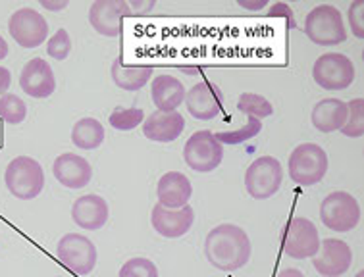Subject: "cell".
Segmentation results:
<instances>
[{
  "mask_svg": "<svg viewBox=\"0 0 364 277\" xmlns=\"http://www.w3.org/2000/svg\"><path fill=\"white\" fill-rule=\"evenodd\" d=\"M252 244L243 227L220 224L208 231L205 239V256L212 268L220 271H237L251 260Z\"/></svg>",
  "mask_w": 364,
  "mask_h": 277,
  "instance_id": "1",
  "label": "cell"
},
{
  "mask_svg": "<svg viewBox=\"0 0 364 277\" xmlns=\"http://www.w3.org/2000/svg\"><path fill=\"white\" fill-rule=\"evenodd\" d=\"M330 168V158L316 143H303L293 148L287 160V172L293 183L301 187H312L326 178Z\"/></svg>",
  "mask_w": 364,
  "mask_h": 277,
  "instance_id": "2",
  "label": "cell"
},
{
  "mask_svg": "<svg viewBox=\"0 0 364 277\" xmlns=\"http://www.w3.org/2000/svg\"><path fill=\"white\" fill-rule=\"evenodd\" d=\"M305 35L318 46H336L347 40L343 13L331 4H318L306 13Z\"/></svg>",
  "mask_w": 364,
  "mask_h": 277,
  "instance_id": "3",
  "label": "cell"
},
{
  "mask_svg": "<svg viewBox=\"0 0 364 277\" xmlns=\"http://www.w3.org/2000/svg\"><path fill=\"white\" fill-rule=\"evenodd\" d=\"M4 183L20 200H33L45 189V170L31 156H18L6 165Z\"/></svg>",
  "mask_w": 364,
  "mask_h": 277,
  "instance_id": "4",
  "label": "cell"
},
{
  "mask_svg": "<svg viewBox=\"0 0 364 277\" xmlns=\"http://www.w3.org/2000/svg\"><path fill=\"white\" fill-rule=\"evenodd\" d=\"M320 219L330 231L349 233L360 224L363 210L351 192L333 191L320 205Z\"/></svg>",
  "mask_w": 364,
  "mask_h": 277,
  "instance_id": "5",
  "label": "cell"
},
{
  "mask_svg": "<svg viewBox=\"0 0 364 277\" xmlns=\"http://www.w3.org/2000/svg\"><path fill=\"white\" fill-rule=\"evenodd\" d=\"M357 77V70L349 56L341 53H326L318 56L312 66V80L324 91H345L353 85Z\"/></svg>",
  "mask_w": 364,
  "mask_h": 277,
  "instance_id": "6",
  "label": "cell"
},
{
  "mask_svg": "<svg viewBox=\"0 0 364 277\" xmlns=\"http://www.w3.org/2000/svg\"><path fill=\"white\" fill-rule=\"evenodd\" d=\"M56 258L75 276H89L97 266L99 252L93 241L85 235L66 233L56 244Z\"/></svg>",
  "mask_w": 364,
  "mask_h": 277,
  "instance_id": "7",
  "label": "cell"
},
{
  "mask_svg": "<svg viewBox=\"0 0 364 277\" xmlns=\"http://www.w3.org/2000/svg\"><path fill=\"white\" fill-rule=\"evenodd\" d=\"M183 160L193 172L210 173L224 160V145L208 129L195 131L183 146Z\"/></svg>",
  "mask_w": 364,
  "mask_h": 277,
  "instance_id": "8",
  "label": "cell"
},
{
  "mask_svg": "<svg viewBox=\"0 0 364 277\" xmlns=\"http://www.w3.org/2000/svg\"><path fill=\"white\" fill-rule=\"evenodd\" d=\"M284 183V168L274 156H259L245 172V189L255 200L274 197Z\"/></svg>",
  "mask_w": 364,
  "mask_h": 277,
  "instance_id": "9",
  "label": "cell"
},
{
  "mask_svg": "<svg viewBox=\"0 0 364 277\" xmlns=\"http://www.w3.org/2000/svg\"><path fill=\"white\" fill-rule=\"evenodd\" d=\"M282 249L293 260H306L312 258L320 249V235L316 225L309 218L293 216L284 229Z\"/></svg>",
  "mask_w": 364,
  "mask_h": 277,
  "instance_id": "10",
  "label": "cell"
},
{
  "mask_svg": "<svg viewBox=\"0 0 364 277\" xmlns=\"http://www.w3.org/2000/svg\"><path fill=\"white\" fill-rule=\"evenodd\" d=\"M8 31L21 48H37L48 37V21L33 8H20L10 16Z\"/></svg>",
  "mask_w": 364,
  "mask_h": 277,
  "instance_id": "11",
  "label": "cell"
},
{
  "mask_svg": "<svg viewBox=\"0 0 364 277\" xmlns=\"http://www.w3.org/2000/svg\"><path fill=\"white\" fill-rule=\"evenodd\" d=\"M353 264V251L341 239H324L320 249L312 256L314 270L324 277H341L349 271Z\"/></svg>",
  "mask_w": 364,
  "mask_h": 277,
  "instance_id": "12",
  "label": "cell"
},
{
  "mask_svg": "<svg viewBox=\"0 0 364 277\" xmlns=\"http://www.w3.org/2000/svg\"><path fill=\"white\" fill-rule=\"evenodd\" d=\"M187 112L195 119L208 121V119L218 118L220 112L224 110V92L216 83L203 80L187 91L186 94Z\"/></svg>",
  "mask_w": 364,
  "mask_h": 277,
  "instance_id": "13",
  "label": "cell"
},
{
  "mask_svg": "<svg viewBox=\"0 0 364 277\" xmlns=\"http://www.w3.org/2000/svg\"><path fill=\"white\" fill-rule=\"evenodd\" d=\"M124 18H133L126 0H97L89 8V23L102 37H119Z\"/></svg>",
  "mask_w": 364,
  "mask_h": 277,
  "instance_id": "14",
  "label": "cell"
},
{
  "mask_svg": "<svg viewBox=\"0 0 364 277\" xmlns=\"http://www.w3.org/2000/svg\"><path fill=\"white\" fill-rule=\"evenodd\" d=\"M193 222H195V210L189 205L172 210V208H164L156 202L151 212V224H153L154 231L166 239L183 237L193 227Z\"/></svg>",
  "mask_w": 364,
  "mask_h": 277,
  "instance_id": "15",
  "label": "cell"
},
{
  "mask_svg": "<svg viewBox=\"0 0 364 277\" xmlns=\"http://www.w3.org/2000/svg\"><path fill=\"white\" fill-rule=\"evenodd\" d=\"M20 87L33 99H48L56 91V77L47 60H29L20 73Z\"/></svg>",
  "mask_w": 364,
  "mask_h": 277,
  "instance_id": "16",
  "label": "cell"
},
{
  "mask_svg": "<svg viewBox=\"0 0 364 277\" xmlns=\"http://www.w3.org/2000/svg\"><path fill=\"white\" fill-rule=\"evenodd\" d=\"M53 173L60 185L66 189H83L93 179V168L80 154L64 152L54 160Z\"/></svg>",
  "mask_w": 364,
  "mask_h": 277,
  "instance_id": "17",
  "label": "cell"
},
{
  "mask_svg": "<svg viewBox=\"0 0 364 277\" xmlns=\"http://www.w3.org/2000/svg\"><path fill=\"white\" fill-rule=\"evenodd\" d=\"M110 218V206L100 195H83L72 206L73 224L85 231L102 229Z\"/></svg>",
  "mask_w": 364,
  "mask_h": 277,
  "instance_id": "18",
  "label": "cell"
},
{
  "mask_svg": "<svg viewBox=\"0 0 364 277\" xmlns=\"http://www.w3.org/2000/svg\"><path fill=\"white\" fill-rule=\"evenodd\" d=\"M191 197L193 185L186 173L168 172L159 179L156 198H159V205H162L164 208H172V210L183 208L189 205Z\"/></svg>",
  "mask_w": 364,
  "mask_h": 277,
  "instance_id": "19",
  "label": "cell"
},
{
  "mask_svg": "<svg viewBox=\"0 0 364 277\" xmlns=\"http://www.w3.org/2000/svg\"><path fill=\"white\" fill-rule=\"evenodd\" d=\"M186 129V118L176 112H160L154 110L143 121V133L153 143H172Z\"/></svg>",
  "mask_w": 364,
  "mask_h": 277,
  "instance_id": "20",
  "label": "cell"
},
{
  "mask_svg": "<svg viewBox=\"0 0 364 277\" xmlns=\"http://www.w3.org/2000/svg\"><path fill=\"white\" fill-rule=\"evenodd\" d=\"M186 85L172 75H159L151 81V99L160 112H176L186 102Z\"/></svg>",
  "mask_w": 364,
  "mask_h": 277,
  "instance_id": "21",
  "label": "cell"
},
{
  "mask_svg": "<svg viewBox=\"0 0 364 277\" xmlns=\"http://www.w3.org/2000/svg\"><path fill=\"white\" fill-rule=\"evenodd\" d=\"M347 119V102L341 99H324L312 108L311 121L318 131L333 133L343 127Z\"/></svg>",
  "mask_w": 364,
  "mask_h": 277,
  "instance_id": "22",
  "label": "cell"
},
{
  "mask_svg": "<svg viewBox=\"0 0 364 277\" xmlns=\"http://www.w3.org/2000/svg\"><path fill=\"white\" fill-rule=\"evenodd\" d=\"M110 75L114 85L119 87L122 91L135 92L141 91L149 81H153L154 70L151 66H127L124 60L118 58L112 62Z\"/></svg>",
  "mask_w": 364,
  "mask_h": 277,
  "instance_id": "23",
  "label": "cell"
},
{
  "mask_svg": "<svg viewBox=\"0 0 364 277\" xmlns=\"http://www.w3.org/2000/svg\"><path fill=\"white\" fill-rule=\"evenodd\" d=\"M106 137L105 126L95 118H81L72 129V143L81 151H95Z\"/></svg>",
  "mask_w": 364,
  "mask_h": 277,
  "instance_id": "24",
  "label": "cell"
},
{
  "mask_svg": "<svg viewBox=\"0 0 364 277\" xmlns=\"http://www.w3.org/2000/svg\"><path fill=\"white\" fill-rule=\"evenodd\" d=\"M239 112H243L247 118H257L262 119L270 118L274 114V106L268 99H264L262 94H257V92H243L237 100Z\"/></svg>",
  "mask_w": 364,
  "mask_h": 277,
  "instance_id": "25",
  "label": "cell"
},
{
  "mask_svg": "<svg viewBox=\"0 0 364 277\" xmlns=\"http://www.w3.org/2000/svg\"><path fill=\"white\" fill-rule=\"evenodd\" d=\"M345 137L360 138L364 135V99H353L347 102V119L339 129Z\"/></svg>",
  "mask_w": 364,
  "mask_h": 277,
  "instance_id": "26",
  "label": "cell"
},
{
  "mask_svg": "<svg viewBox=\"0 0 364 277\" xmlns=\"http://www.w3.org/2000/svg\"><path fill=\"white\" fill-rule=\"evenodd\" d=\"M260 131H262V121L257 118H249L239 129L220 131L214 133V135H216V138H218L222 145H241V143H247V141L257 137Z\"/></svg>",
  "mask_w": 364,
  "mask_h": 277,
  "instance_id": "27",
  "label": "cell"
},
{
  "mask_svg": "<svg viewBox=\"0 0 364 277\" xmlns=\"http://www.w3.org/2000/svg\"><path fill=\"white\" fill-rule=\"evenodd\" d=\"M0 118L4 119L6 124L18 126L27 118V104L18 94L6 92V94L0 97Z\"/></svg>",
  "mask_w": 364,
  "mask_h": 277,
  "instance_id": "28",
  "label": "cell"
},
{
  "mask_svg": "<svg viewBox=\"0 0 364 277\" xmlns=\"http://www.w3.org/2000/svg\"><path fill=\"white\" fill-rule=\"evenodd\" d=\"M143 121H145L143 108H122V106H118L110 114V126L118 131H132L135 127H139Z\"/></svg>",
  "mask_w": 364,
  "mask_h": 277,
  "instance_id": "29",
  "label": "cell"
},
{
  "mask_svg": "<svg viewBox=\"0 0 364 277\" xmlns=\"http://www.w3.org/2000/svg\"><path fill=\"white\" fill-rule=\"evenodd\" d=\"M118 277H160L159 268L153 260L145 256L129 258L126 264L119 268Z\"/></svg>",
  "mask_w": 364,
  "mask_h": 277,
  "instance_id": "30",
  "label": "cell"
},
{
  "mask_svg": "<svg viewBox=\"0 0 364 277\" xmlns=\"http://www.w3.org/2000/svg\"><path fill=\"white\" fill-rule=\"evenodd\" d=\"M47 53L50 58L60 60V62L70 56V53H72V39H70V33H68L66 29H58V31L48 39Z\"/></svg>",
  "mask_w": 364,
  "mask_h": 277,
  "instance_id": "31",
  "label": "cell"
},
{
  "mask_svg": "<svg viewBox=\"0 0 364 277\" xmlns=\"http://www.w3.org/2000/svg\"><path fill=\"white\" fill-rule=\"evenodd\" d=\"M347 21L351 27V33L357 39H364V0H355L347 10Z\"/></svg>",
  "mask_w": 364,
  "mask_h": 277,
  "instance_id": "32",
  "label": "cell"
},
{
  "mask_svg": "<svg viewBox=\"0 0 364 277\" xmlns=\"http://www.w3.org/2000/svg\"><path fill=\"white\" fill-rule=\"evenodd\" d=\"M266 16H268V18H284V20L287 21V29H295V27H297L295 13H293L291 6L285 4V2H274V4H270Z\"/></svg>",
  "mask_w": 364,
  "mask_h": 277,
  "instance_id": "33",
  "label": "cell"
},
{
  "mask_svg": "<svg viewBox=\"0 0 364 277\" xmlns=\"http://www.w3.org/2000/svg\"><path fill=\"white\" fill-rule=\"evenodd\" d=\"M126 2L132 10V16H145L156 6V2H153V0H149V2H145V0H126Z\"/></svg>",
  "mask_w": 364,
  "mask_h": 277,
  "instance_id": "34",
  "label": "cell"
},
{
  "mask_svg": "<svg viewBox=\"0 0 364 277\" xmlns=\"http://www.w3.org/2000/svg\"><path fill=\"white\" fill-rule=\"evenodd\" d=\"M237 4L245 10H251V12H259V10L268 8V0H239Z\"/></svg>",
  "mask_w": 364,
  "mask_h": 277,
  "instance_id": "35",
  "label": "cell"
},
{
  "mask_svg": "<svg viewBox=\"0 0 364 277\" xmlns=\"http://www.w3.org/2000/svg\"><path fill=\"white\" fill-rule=\"evenodd\" d=\"M10 83H12V73H10L8 67L0 66V97L6 94L8 89H10Z\"/></svg>",
  "mask_w": 364,
  "mask_h": 277,
  "instance_id": "36",
  "label": "cell"
},
{
  "mask_svg": "<svg viewBox=\"0 0 364 277\" xmlns=\"http://www.w3.org/2000/svg\"><path fill=\"white\" fill-rule=\"evenodd\" d=\"M39 4L43 8H47L50 12H60V10H64L68 8V0H39Z\"/></svg>",
  "mask_w": 364,
  "mask_h": 277,
  "instance_id": "37",
  "label": "cell"
},
{
  "mask_svg": "<svg viewBox=\"0 0 364 277\" xmlns=\"http://www.w3.org/2000/svg\"><path fill=\"white\" fill-rule=\"evenodd\" d=\"M278 277H305V273L297 268H285V270L279 271Z\"/></svg>",
  "mask_w": 364,
  "mask_h": 277,
  "instance_id": "38",
  "label": "cell"
},
{
  "mask_svg": "<svg viewBox=\"0 0 364 277\" xmlns=\"http://www.w3.org/2000/svg\"><path fill=\"white\" fill-rule=\"evenodd\" d=\"M6 56H8V43H6V39L0 35V62L6 58Z\"/></svg>",
  "mask_w": 364,
  "mask_h": 277,
  "instance_id": "39",
  "label": "cell"
},
{
  "mask_svg": "<svg viewBox=\"0 0 364 277\" xmlns=\"http://www.w3.org/2000/svg\"><path fill=\"white\" fill-rule=\"evenodd\" d=\"M355 277H364V271L360 270V271H358V273H357V276H355Z\"/></svg>",
  "mask_w": 364,
  "mask_h": 277,
  "instance_id": "40",
  "label": "cell"
}]
</instances>
